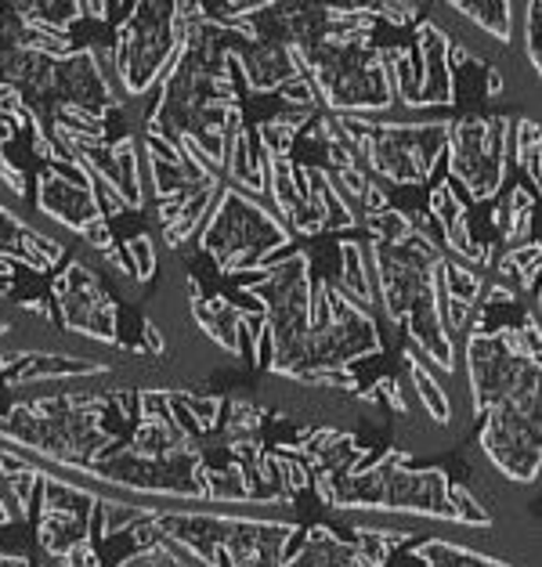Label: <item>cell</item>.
Listing matches in <instances>:
<instances>
[{
	"label": "cell",
	"instance_id": "1",
	"mask_svg": "<svg viewBox=\"0 0 542 567\" xmlns=\"http://www.w3.org/2000/svg\"><path fill=\"white\" fill-rule=\"evenodd\" d=\"M333 509H384V514H420L463 524L452 503V481L444 470H420L409 452L391 449L369 460V452L329 488Z\"/></svg>",
	"mask_w": 542,
	"mask_h": 567
},
{
	"label": "cell",
	"instance_id": "2",
	"mask_svg": "<svg viewBox=\"0 0 542 567\" xmlns=\"http://www.w3.org/2000/svg\"><path fill=\"white\" fill-rule=\"evenodd\" d=\"M380 351L384 340L369 308L355 303L337 282L318 279L311 286V329L294 380L308 377V372H340Z\"/></svg>",
	"mask_w": 542,
	"mask_h": 567
},
{
	"label": "cell",
	"instance_id": "3",
	"mask_svg": "<svg viewBox=\"0 0 542 567\" xmlns=\"http://www.w3.org/2000/svg\"><path fill=\"white\" fill-rule=\"evenodd\" d=\"M344 142L369 171L395 185H423L438 167L449 142V123H369L361 116H340Z\"/></svg>",
	"mask_w": 542,
	"mask_h": 567
},
{
	"label": "cell",
	"instance_id": "4",
	"mask_svg": "<svg viewBox=\"0 0 542 567\" xmlns=\"http://www.w3.org/2000/svg\"><path fill=\"white\" fill-rule=\"evenodd\" d=\"M539 377V358L521 351L513 326L492 329V333L478 326L467 337V380L478 420L499 405L542 409Z\"/></svg>",
	"mask_w": 542,
	"mask_h": 567
},
{
	"label": "cell",
	"instance_id": "5",
	"mask_svg": "<svg viewBox=\"0 0 542 567\" xmlns=\"http://www.w3.org/2000/svg\"><path fill=\"white\" fill-rule=\"evenodd\" d=\"M289 246V228L275 220L272 210L249 196L243 188L221 192L217 214L211 217V228L200 235V250L217 260L221 275L257 268L275 250Z\"/></svg>",
	"mask_w": 542,
	"mask_h": 567
},
{
	"label": "cell",
	"instance_id": "6",
	"mask_svg": "<svg viewBox=\"0 0 542 567\" xmlns=\"http://www.w3.org/2000/svg\"><path fill=\"white\" fill-rule=\"evenodd\" d=\"M181 44H185L181 4H134L116 40L120 87L127 94H145L160 76L171 73Z\"/></svg>",
	"mask_w": 542,
	"mask_h": 567
},
{
	"label": "cell",
	"instance_id": "7",
	"mask_svg": "<svg viewBox=\"0 0 542 567\" xmlns=\"http://www.w3.org/2000/svg\"><path fill=\"white\" fill-rule=\"evenodd\" d=\"M449 174L463 182L474 203H489L503 188L510 120L507 116H463L449 123Z\"/></svg>",
	"mask_w": 542,
	"mask_h": 567
},
{
	"label": "cell",
	"instance_id": "8",
	"mask_svg": "<svg viewBox=\"0 0 542 567\" xmlns=\"http://www.w3.org/2000/svg\"><path fill=\"white\" fill-rule=\"evenodd\" d=\"M481 452L513 484H532L542 463V409L499 405L481 416Z\"/></svg>",
	"mask_w": 542,
	"mask_h": 567
},
{
	"label": "cell",
	"instance_id": "9",
	"mask_svg": "<svg viewBox=\"0 0 542 567\" xmlns=\"http://www.w3.org/2000/svg\"><path fill=\"white\" fill-rule=\"evenodd\" d=\"M54 308H59V322L69 333L116 343L120 340V318H116V300L109 297V289L83 260H73L51 286Z\"/></svg>",
	"mask_w": 542,
	"mask_h": 567
},
{
	"label": "cell",
	"instance_id": "10",
	"mask_svg": "<svg viewBox=\"0 0 542 567\" xmlns=\"http://www.w3.org/2000/svg\"><path fill=\"white\" fill-rule=\"evenodd\" d=\"M37 206L51 220H62L65 228L80 231L91 246H99V250H105V254L113 250V235H109V228H105V214H102L99 196L91 192V185L80 188L73 182H65L62 174L44 171L40 174Z\"/></svg>",
	"mask_w": 542,
	"mask_h": 567
},
{
	"label": "cell",
	"instance_id": "11",
	"mask_svg": "<svg viewBox=\"0 0 542 567\" xmlns=\"http://www.w3.org/2000/svg\"><path fill=\"white\" fill-rule=\"evenodd\" d=\"M294 535L297 524L228 514L225 535H221V553L232 560V567H283Z\"/></svg>",
	"mask_w": 542,
	"mask_h": 567
},
{
	"label": "cell",
	"instance_id": "12",
	"mask_svg": "<svg viewBox=\"0 0 542 567\" xmlns=\"http://www.w3.org/2000/svg\"><path fill=\"white\" fill-rule=\"evenodd\" d=\"M409 557L423 567H510L503 560L484 557V553H478V549L444 543V538H423L420 546L409 549Z\"/></svg>",
	"mask_w": 542,
	"mask_h": 567
},
{
	"label": "cell",
	"instance_id": "13",
	"mask_svg": "<svg viewBox=\"0 0 542 567\" xmlns=\"http://www.w3.org/2000/svg\"><path fill=\"white\" fill-rule=\"evenodd\" d=\"M401 365H406L409 380L416 386V394H420L423 409H427V416L434 420V423H441V426L452 423V401H449V394H444V386L434 380V372H430L412 351H401Z\"/></svg>",
	"mask_w": 542,
	"mask_h": 567
},
{
	"label": "cell",
	"instance_id": "14",
	"mask_svg": "<svg viewBox=\"0 0 542 567\" xmlns=\"http://www.w3.org/2000/svg\"><path fill=\"white\" fill-rule=\"evenodd\" d=\"M452 11H460V16H467L470 22L478 25V30H484L489 37H495L499 44H510L513 40V4H503V0H495V4H474V0H456Z\"/></svg>",
	"mask_w": 542,
	"mask_h": 567
},
{
	"label": "cell",
	"instance_id": "15",
	"mask_svg": "<svg viewBox=\"0 0 542 567\" xmlns=\"http://www.w3.org/2000/svg\"><path fill=\"white\" fill-rule=\"evenodd\" d=\"M510 142H513V156L524 167L528 182H532V192L539 188V127L535 120H518L510 123Z\"/></svg>",
	"mask_w": 542,
	"mask_h": 567
},
{
	"label": "cell",
	"instance_id": "16",
	"mask_svg": "<svg viewBox=\"0 0 542 567\" xmlns=\"http://www.w3.org/2000/svg\"><path fill=\"white\" fill-rule=\"evenodd\" d=\"M528 19H524V48H528V59H532V69L542 73V4H528Z\"/></svg>",
	"mask_w": 542,
	"mask_h": 567
},
{
	"label": "cell",
	"instance_id": "17",
	"mask_svg": "<svg viewBox=\"0 0 542 567\" xmlns=\"http://www.w3.org/2000/svg\"><path fill=\"white\" fill-rule=\"evenodd\" d=\"M0 567H33L30 557H19V553H0Z\"/></svg>",
	"mask_w": 542,
	"mask_h": 567
},
{
	"label": "cell",
	"instance_id": "18",
	"mask_svg": "<svg viewBox=\"0 0 542 567\" xmlns=\"http://www.w3.org/2000/svg\"><path fill=\"white\" fill-rule=\"evenodd\" d=\"M0 333H8V322H4V318H0Z\"/></svg>",
	"mask_w": 542,
	"mask_h": 567
},
{
	"label": "cell",
	"instance_id": "19",
	"mask_svg": "<svg viewBox=\"0 0 542 567\" xmlns=\"http://www.w3.org/2000/svg\"><path fill=\"white\" fill-rule=\"evenodd\" d=\"M40 567H48V564H40Z\"/></svg>",
	"mask_w": 542,
	"mask_h": 567
}]
</instances>
